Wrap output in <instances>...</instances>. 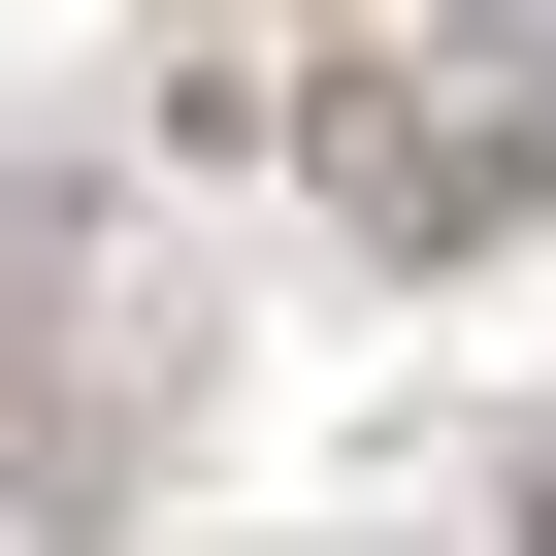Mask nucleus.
Masks as SVG:
<instances>
[{
    "label": "nucleus",
    "instance_id": "f257e3e1",
    "mask_svg": "<svg viewBox=\"0 0 556 556\" xmlns=\"http://www.w3.org/2000/svg\"><path fill=\"white\" fill-rule=\"evenodd\" d=\"M328 197H361L393 262L523 229V197H556V34H491V99H361V131H328Z\"/></svg>",
    "mask_w": 556,
    "mask_h": 556
},
{
    "label": "nucleus",
    "instance_id": "f03ea898",
    "mask_svg": "<svg viewBox=\"0 0 556 556\" xmlns=\"http://www.w3.org/2000/svg\"><path fill=\"white\" fill-rule=\"evenodd\" d=\"M164 131H197V164L361 131V0H197V34H164Z\"/></svg>",
    "mask_w": 556,
    "mask_h": 556
},
{
    "label": "nucleus",
    "instance_id": "7ed1b4c3",
    "mask_svg": "<svg viewBox=\"0 0 556 556\" xmlns=\"http://www.w3.org/2000/svg\"><path fill=\"white\" fill-rule=\"evenodd\" d=\"M491 556H556V491H523V523H491Z\"/></svg>",
    "mask_w": 556,
    "mask_h": 556
}]
</instances>
